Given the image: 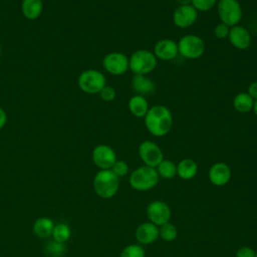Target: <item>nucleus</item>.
<instances>
[{"label": "nucleus", "instance_id": "1", "mask_svg": "<svg viewBox=\"0 0 257 257\" xmlns=\"http://www.w3.org/2000/svg\"><path fill=\"white\" fill-rule=\"evenodd\" d=\"M145 126L148 132L157 138L165 137L173 127V114L170 108L164 104L150 106L144 117Z\"/></svg>", "mask_w": 257, "mask_h": 257}, {"label": "nucleus", "instance_id": "2", "mask_svg": "<svg viewBox=\"0 0 257 257\" xmlns=\"http://www.w3.org/2000/svg\"><path fill=\"white\" fill-rule=\"evenodd\" d=\"M128 65L134 74L148 75L157 68L158 58L151 50L139 49L128 57Z\"/></svg>", "mask_w": 257, "mask_h": 257}, {"label": "nucleus", "instance_id": "3", "mask_svg": "<svg viewBox=\"0 0 257 257\" xmlns=\"http://www.w3.org/2000/svg\"><path fill=\"white\" fill-rule=\"evenodd\" d=\"M119 186L118 177L111 170H100L93 179V189L95 193L103 199L113 197Z\"/></svg>", "mask_w": 257, "mask_h": 257}, {"label": "nucleus", "instance_id": "4", "mask_svg": "<svg viewBox=\"0 0 257 257\" xmlns=\"http://www.w3.org/2000/svg\"><path fill=\"white\" fill-rule=\"evenodd\" d=\"M130 185L138 191H148L156 187L159 182V174L156 168L142 166L137 168L130 176Z\"/></svg>", "mask_w": 257, "mask_h": 257}, {"label": "nucleus", "instance_id": "5", "mask_svg": "<svg viewBox=\"0 0 257 257\" xmlns=\"http://www.w3.org/2000/svg\"><path fill=\"white\" fill-rule=\"evenodd\" d=\"M217 13L220 22L229 27L238 25L243 18V9L238 0H218Z\"/></svg>", "mask_w": 257, "mask_h": 257}, {"label": "nucleus", "instance_id": "6", "mask_svg": "<svg viewBox=\"0 0 257 257\" xmlns=\"http://www.w3.org/2000/svg\"><path fill=\"white\" fill-rule=\"evenodd\" d=\"M177 43L179 54L187 59L200 58L206 50L205 41L196 34H186L182 36Z\"/></svg>", "mask_w": 257, "mask_h": 257}, {"label": "nucleus", "instance_id": "7", "mask_svg": "<svg viewBox=\"0 0 257 257\" xmlns=\"http://www.w3.org/2000/svg\"><path fill=\"white\" fill-rule=\"evenodd\" d=\"M77 84L84 93L96 94L106 85V78L99 70L87 69L79 74Z\"/></svg>", "mask_w": 257, "mask_h": 257}, {"label": "nucleus", "instance_id": "8", "mask_svg": "<svg viewBox=\"0 0 257 257\" xmlns=\"http://www.w3.org/2000/svg\"><path fill=\"white\" fill-rule=\"evenodd\" d=\"M102 66L112 75H122L130 70L128 57L119 51L108 52L102 59Z\"/></svg>", "mask_w": 257, "mask_h": 257}, {"label": "nucleus", "instance_id": "9", "mask_svg": "<svg viewBox=\"0 0 257 257\" xmlns=\"http://www.w3.org/2000/svg\"><path fill=\"white\" fill-rule=\"evenodd\" d=\"M138 152L144 164L152 168H157L158 165L164 160V154L161 148L152 141H144L141 143Z\"/></svg>", "mask_w": 257, "mask_h": 257}, {"label": "nucleus", "instance_id": "10", "mask_svg": "<svg viewBox=\"0 0 257 257\" xmlns=\"http://www.w3.org/2000/svg\"><path fill=\"white\" fill-rule=\"evenodd\" d=\"M92 161L101 170H110L116 162L114 150L107 145H98L92 151Z\"/></svg>", "mask_w": 257, "mask_h": 257}, {"label": "nucleus", "instance_id": "11", "mask_svg": "<svg viewBox=\"0 0 257 257\" xmlns=\"http://www.w3.org/2000/svg\"><path fill=\"white\" fill-rule=\"evenodd\" d=\"M147 215L151 223L157 226H162L169 222L172 212L170 207L165 202L157 200L148 205Z\"/></svg>", "mask_w": 257, "mask_h": 257}, {"label": "nucleus", "instance_id": "12", "mask_svg": "<svg viewBox=\"0 0 257 257\" xmlns=\"http://www.w3.org/2000/svg\"><path fill=\"white\" fill-rule=\"evenodd\" d=\"M198 19V11L190 5H182L176 8L173 13V22L175 26L186 29L195 24Z\"/></svg>", "mask_w": 257, "mask_h": 257}, {"label": "nucleus", "instance_id": "13", "mask_svg": "<svg viewBox=\"0 0 257 257\" xmlns=\"http://www.w3.org/2000/svg\"><path fill=\"white\" fill-rule=\"evenodd\" d=\"M156 57L160 60L170 61L179 55L178 43L170 38H164L156 42L153 50Z\"/></svg>", "mask_w": 257, "mask_h": 257}, {"label": "nucleus", "instance_id": "14", "mask_svg": "<svg viewBox=\"0 0 257 257\" xmlns=\"http://www.w3.org/2000/svg\"><path fill=\"white\" fill-rule=\"evenodd\" d=\"M228 39L231 45L239 50L247 49L252 42V37L248 29L239 24L230 28Z\"/></svg>", "mask_w": 257, "mask_h": 257}, {"label": "nucleus", "instance_id": "15", "mask_svg": "<svg viewBox=\"0 0 257 257\" xmlns=\"http://www.w3.org/2000/svg\"><path fill=\"white\" fill-rule=\"evenodd\" d=\"M208 177L213 185L217 187H222L226 185L231 179L230 167L222 162L216 163L213 166H211L208 173Z\"/></svg>", "mask_w": 257, "mask_h": 257}, {"label": "nucleus", "instance_id": "16", "mask_svg": "<svg viewBox=\"0 0 257 257\" xmlns=\"http://www.w3.org/2000/svg\"><path fill=\"white\" fill-rule=\"evenodd\" d=\"M131 86L136 94H140L143 96L152 95L156 90L155 82L147 75L141 74H134L131 81Z\"/></svg>", "mask_w": 257, "mask_h": 257}, {"label": "nucleus", "instance_id": "17", "mask_svg": "<svg viewBox=\"0 0 257 257\" xmlns=\"http://www.w3.org/2000/svg\"><path fill=\"white\" fill-rule=\"evenodd\" d=\"M159 237V228L157 225L146 222L141 224L136 230V239L141 244H152Z\"/></svg>", "mask_w": 257, "mask_h": 257}, {"label": "nucleus", "instance_id": "18", "mask_svg": "<svg viewBox=\"0 0 257 257\" xmlns=\"http://www.w3.org/2000/svg\"><path fill=\"white\" fill-rule=\"evenodd\" d=\"M127 106L130 112L138 118H144L150 108V104L149 101L147 100V97L140 94L133 95L128 99Z\"/></svg>", "mask_w": 257, "mask_h": 257}, {"label": "nucleus", "instance_id": "19", "mask_svg": "<svg viewBox=\"0 0 257 257\" xmlns=\"http://www.w3.org/2000/svg\"><path fill=\"white\" fill-rule=\"evenodd\" d=\"M43 10L42 0H22L21 12L29 20L37 19Z\"/></svg>", "mask_w": 257, "mask_h": 257}, {"label": "nucleus", "instance_id": "20", "mask_svg": "<svg viewBox=\"0 0 257 257\" xmlns=\"http://www.w3.org/2000/svg\"><path fill=\"white\" fill-rule=\"evenodd\" d=\"M198 173V165L192 159H183L177 165V175L183 180H191Z\"/></svg>", "mask_w": 257, "mask_h": 257}, {"label": "nucleus", "instance_id": "21", "mask_svg": "<svg viewBox=\"0 0 257 257\" xmlns=\"http://www.w3.org/2000/svg\"><path fill=\"white\" fill-rule=\"evenodd\" d=\"M254 99L247 92H239L233 98V107L240 113H247L252 110Z\"/></svg>", "mask_w": 257, "mask_h": 257}, {"label": "nucleus", "instance_id": "22", "mask_svg": "<svg viewBox=\"0 0 257 257\" xmlns=\"http://www.w3.org/2000/svg\"><path fill=\"white\" fill-rule=\"evenodd\" d=\"M53 229H54L53 222L46 217L39 218L38 220H36V222L34 223V226H33L34 233L38 237H41V238L50 237L52 235Z\"/></svg>", "mask_w": 257, "mask_h": 257}, {"label": "nucleus", "instance_id": "23", "mask_svg": "<svg viewBox=\"0 0 257 257\" xmlns=\"http://www.w3.org/2000/svg\"><path fill=\"white\" fill-rule=\"evenodd\" d=\"M159 177L164 179H173L177 175V165L171 160L164 159L157 167Z\"/></svg>", "mask_w": 257, "mask_h": 257}, {"label": "nucleus", "instance_id": "24", "mask_svg": "<svg viewBox=\"0 0 257 257\" xmlns=\"http://www.w3.org/2000/svg\"><path fill=\"white\" fill-rule=\"evenodd\" d=\"M65 251H66L65 245L55 240L48 242L44 247V252L49 257H62Z\"/></svg>", "mask_w": 257, "mask_h": 257}, {"label": "nucleus", "instance_id": "25", "mask_svg": "<svg viewBox=\"0 0 257 257\" xmlns=\"http://www.w3.org/2000/svg\"><path fill=\"white\" fill-rule=\"evenodd\" d=\"M159 236L164 241H167V242L174 241L178 236V231H177L176 226L169 222L162 225L161 228L159 229Z\"/></svg>", "mask_w": 257, "mask_h": 257}, {"label": "nucleus", "instance_id": "26", "mask_svg": "<svg viewBox=\"0 0 257 257\" xmlns=\"http://www.w3.org/2000/svg\"><path fill=\"white\" fill-rule=\"evenodd\" d=\"M70 228L63 223H60L58 225H56L53 229L52 232V236L54 238L55 241L60 242V243H64L65 241H67L70 237Z\"/></svg>", "mask_w": 257, "mask_h": 257}, {"label": "nucleus", "instance_id": "27", "mask_svg": "<svg viewBox=\"0 0 257 257\" xmlns=\"http://www.w3.org/2000/svg\"><path fill=\"white\" fill-rule=\"evenodd\" d=\"M119 257H145V250L141 245L131 244L121 251Z\"/></svg>", "mask_w": 257, "mask_h": 257}, {"label": "nucleus", "instance_id": "28", "mask_svg": "<svg viewBox=\"0 0 257 257\" xmlns=\"http://www.w3.org/2000/svg\"><path fill=\"white\" fill-rule=\"evenodd\" d=\"M218 0H192L191 5L199 12H208L217 5Z\"/></svg>", "mask_w": 257, "mask_h": 257}, {"label": "nucleus", "instance_id": "29", "mask_svg": "<svg viewBox=\"0 0 257 257\" xmlns=\"http://www.w3.org/2000/svg\"><path fill=\"white\" fill-rule=\"evenodd\" d=\"M118 178L119 177H123L127 174L128 172V165L125 161L123 160H116V162L114 163V165L112 166V168L110 169Z\"/></svg>", "mask_w": 257, "mask_h": 257}, {"label": "nucleus", "instance_id": "30", "mask_svg": "<svg viewBox=\"0 0 257 257\" xmlns=\"http://www.w3.org/2000/svg\"><path fill=\"white\" fill-rule=\"evenodd\" d=\"M230 28L231 27H229L225 23L219 22L215 26V28H214V35H215V37L218 38V39H226V38H228Z\"/></svg>", "mask_w": 257, "mask_h": 257}, {"label": "nucleus", "instance_id": "31", "mask_svg": "<svg viewBox=\"0 0 257 257\" xmlns=\"http://www.w3.org/2000/svg\"><path fill=\"white\" fill-rule=\"evenodd\" d=\"M100 98L105 101V102H110L112 100H114L115 96H116V91L112 86L109 85H105L99 92Z\"/></svg>", "mask_w": 257, "mask_h": 257}, {"label": "nucleus", "instance_id": "32", "mask_svg": "<svg viewBox=\"0 0 257 257\" xmlns=\"http://www.w3.org/2000/svg\"><path fill=\"white\" fill-rule=\"evenodd\" d=\"M236 257H255V251L251 247L243 246L237 250Z\"/></svg>", "mask_w": 257, "mask_h": 257}, {"label": "nucleus", "instance_id": "33", "mask_svg": "<svg viewBox=\"0 0 257 257\" xmlns=\"http://www.w3.org/2000/svg\"><path fill=\"white\" fill-rule=\"evenodd\" d=\"M254 100L257 99V81H253L248 85L247 91H246Z\"/></svg>", "mask_w": 257, "mask_h": 257}, {"label": "nucleus", "instance_id": "34", "mask_svg": "<svg viewBox=\"0 0 257 257\" xmlns=\"http://www.w3.org/2000/svg\"><path fill=\"white\" fill-rule=\"evenodd\" d=\"M6 121H7L6 112H5V110L2 107H0V130L4 127Z\"/></svg>", "mask_w": 257, "mask_h": 257}, {"label": "nucleus", "instance_id": "35", "mask_svg": "<svg viewBox=\"0 0 257 257\" xmlns=\"http://www.w3.org/2000/svg\"><path fill=\"white\" fill-rule=\"evenodd\" d=\"M176 1L179 4V6H182V5H190L192 0H176Z\"/></svg>", "mask_w": 257, "mask_h": 257}, {"label": "nucleus", "instance_id": "36", "mask_svg": "<svg viewBox=\"0 0 257 257\" xmlns=\"http://www.w3.org/2000/svg\"><path fill=\"white\" fill-rule=\"evenodd\" d=\"M254 114L257 116V99L254 100V104H253V108H252Z\"/></svg>", "mask_w": 257, "mask_h": 257}, {"label": "nucleus", "instance_id": "37", "mask_svg": "<svg viewBox=\"0 0 257 257\" xmlns=\"http://www.w3.org/2000/svg\"><path fill=\"white\" fill-rule=\"evenodd\" d=\"M255 257H257V251L255 252Z\"/></svg>", "mask_w": 257, "mask_h": 257}, {"label": "nucleus", "instance_id": "38", "mask_svg": "<svg viewBox=\"0 0 257 257\" xmlns=\"http://www.w3.org/2000/svg\"><path fill=\"white\" fill-rule=\"evenodd\" d=\"M0 52H1V47H0Z\"/></svg>", "mask_w": 257, "mask_h": 257}]
</instances>
